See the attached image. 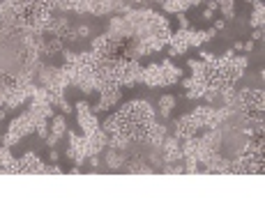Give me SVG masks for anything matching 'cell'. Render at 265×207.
<instances>
[{
	"label": "cell",
	"instance_id": "9c48e42d",
	"mask_svg": "<svg viewBox=\"0 0 265 207\" xmlns=\"http://www.w3.org/2000/svg\"><path fill=\"white\" fill-rule=\"evenodd\" d=\"M166 138V127L161 122H155L148 127V134H145V145H150V147H157L159 150V145H161V140Z\"/></svg>",
	"mask_w": 265,
	"mask_h": 207
},
{
	"label": "cell",
	"instance_id": "e0dca14e",
	"mask_svg": "<svg viewBox=\"0 0 265 207\" xmlns=\"http://www.w3.org/2000/svg\"><path fill=\"white\" fill-rule=\"evenodd\" d=\"M201 44H205V30H189V48H198Z\"/></svg>",
	"mask_w": 265,
	"mask_h": 207
},
{
	"label": "cell",
	"instance_id": "7c38bea8",
	"mask_svg": "<svg viewBox=\"0 0 265 207\" xmlns=\"http://www.w3.org/2000/svg\"><path fill=\"white\" fill-rule=\"evenodd\" d=\"M175 97H171V94H161L159 97V104H157V113L161 120H168L171 117V113H173V108H175Z\"/></svg>",
	"mask_w": 265,
	"mask_h": 207
},
{
	"label": "cell",
	"instance_id": "277c9868",
	"mask_svg": "<svg viewBox=\"0 0 265 207\" xmlns=\"http://www.w3.org/2000/svg\"><path fill=\"white\" fill-rule=\"evenodd\" d=\"M189 30L191 28H187V30H178V32L171 35V39H168V44H171L168 58H178L180 53H187V51H189Z\"/></svg>",
	"mask_w": 265,
	"mask_h": 207
},
{
	"label": "cell",
	"instance_id": "6da1fadb",
	"mask_svg": "<svg viewBox=\"0 0 265 207\" xmlns=\"http://www.w3.org/2000/svg\"><path fill=\"white\" fill-rule=\"evenodd\" d=\"M37 120H39V117H35L30 111H26V113H21L19 117H14V120L9 122V129H7V134H5V138H2V145L12 147V145H16L21 138L28 136V134H35ZM44 120H46V117H44Z\"/></svg>",
	"mask_w": 265,
	"mask_h": 207
},
{
	"label": "cell",
	"instance_id": "8992f818",
	"mask_svg": "<svg viewBox=\"0 0 265 207\" xmlns=\"http://www.w3.org/2000/svg\"><path fill=\"white\" fill-rule=\"evenodd\" d=\"M46 163L39 159L35 152H26L19 159V173H30V175H37V173H44Z\"/></svg>",
	"mask_w": 265,
	"mask_h": 207
},
{
	"label": "cell",
	"instance_id": "ffe728a7",
	"mask_svg": "<svg viewBox=\"0 0 265 207\" xmlns=\"http://www.w3.org/2000/svg\"><path fill=\"white\" fill-rule=\"evenodd\" d=\"M178 23H180V30H187V28H191V23H189V19L185 16V12H180V14H178Z\"/></svg>",
	"mask_w": 265,
	"mask_h": 207
},
{
	"label": "cell",
	"instance_id": "cb8c5ba5",
	"mask_svg": "<svg viewBox=\"0 0 265 207\" xmlns=\"http://www.w3.org/2000/svg\"><path fill=\"white\" fill-rule=\"evenodd\" d=\"M251 39H254V42H261V39H263V28H254V32H251Z\"/></svg>",
	"mask_w": 265,
	"mask_h": 207
},
{
	"label": "cell",
	"instance_id": "603a6c76",
	"mask_svg": "<svg viewBox=\"0 0 265 207\" xmlns=\"http://www.w3.org/2000/svg\"><path fill=\"white\" fill-rule=\"evenodd\" d=\"M44 140H46V145H49V147H55V145H58V140H60V138H58V136H53V134H49V136H46Z\"/></svg>",
	"mask_w": 265,
	"mask_h": 207
},
{
	"label": "cell",
	"instance_id": "4dcf8cb0",
	"mask_svg": "<svg viewBox=\"0 0 265 207\" xmlns=\"http://www.w3.org/2000/svg\"><path fill=\"white\" fill-rule=\"evenodd\" d=\"M224 28H226V21H221L219 19V21L214 23V30H224Z\"/></svg>",
	"mask_w": 265,
	"mask_h": 207
},
{
	"label": "cell",
	"instance_id": "9a60e30c",
	"mask_svg": "<svg viewBox=\"0 0 265 207\" xmlns=\"http://www.w3.org/2000/svg\"><path fill=\"white\" fill-rule=\"evenodd\" d=\"M49 131L58 138L65 136V134H67V122H65V117H62V115H53L51 122H49Z\"/></svg>",
	"mask_w": 265,
	"mask_h": 207
},
{
	"label": "cell",
	"instance_id": "4316f807",
	"mask_svg": "<svg viewBox=\"0 0 265 207\" xmlns=\"http://www.w3.org/2000/svg\"><path fill=\"white\" fill-rule=\"evenodd\" d=\"M214 37H217V30H214V28H208V30H205V42H212Z\"/></svg>",
	"mask_w": 265,
	"mask_h": 207
},
{
	"label": "cell",
	"instance_id": "ba28073f",
	"mask_svg": "<svg viewBox=\"0 0 265 207\" xmlns=\"http://www.w3.org/2000/svg\"><path fill=\"white\" fill-rule=\"evenodd\" d=\"M83 138H85V147H88V157L90 154H99L104 147H108V134H104L102 129H97L95 134L83 136Z\"/></svg>",
	"mask_w": 265,
	"mask_h": 207
},
{
	"label": "cell",
	"instance_id": "3957f363",
	"mask_svg": "<svg viewBox=\"0 0 265 207\" xmlns=\"http://www.w3.org/2000/svg\"><path fill=\"white\" fill-rule=\"evenodd\" d=\"M69 138V147H67V159L76 161V163H83L88 159V147H85V138L83 136H76L74 131H67Z\"/></svg>",
	"mask_w": 265,
	"mask_h": 207
},
{
	"label": "cell",
	"instance_id": "4fadbf2b",
	"mask_svg": "<svg viewBox=\"0 0 265 207\" xmlns=\"http://www.w3.org/2000/svg\"><path fill=\"white\" fill-rule=\"evenodd\" d=\"M125 161H127L125 152L108 147V152H106V166H108V168H111V170H120L122 166H125Z\"/></svg>",
	"mask_w": 265,
	"mask_h": 207
},
{
	"label": "cell",
	"instance_id": "ac0fdd59",
	"mask_svg": "<svg viewBox=\"0 0 265 207\" xmlns=\"http://www.w3.org/2000/svg\"><path fill=\"white\" fill-rule=\"evenodd\" d=\"M185 173H198L196 157H187V161H185Z\"/></svg>",
	"mask_w": 265,
	"mask_h": 207
},
{
	"label": "cell",
	"instance_id": "7402d4cb",
	"mask_svg": "<svg viewBox=\"0 0 265 207\" xmlns=\"http://www.w3.org/2000/svg\"><path fill=\"white\" fill-rule=\"evenodd\" d=\"M55 106L60 108L62 113H74V111H72V106H69V101H67V99H65V97H62V99H60V101H58V104H55Z\"/></svg>",
	"mask_w": 265,
	"mask_h": 207
},
{
	"label": "cell",
	"instance_id": "5bb4252c",
	"mask_svg": "<svg viewBox=\"0 0 265 207\" xmlns=\"http://www.w3.org/2000/svg\"><path fill=\"white\" fill-rule=\"evenodd\" d=\"M161 7L168 14H180V12H187L189 9V2L187 0H161Z\"/></svg>",
	"mask_w": 265,
	"mask_h": 207
},
{
	"label": "cell",
	"instance_id": "f546056e",
	"mask_svg": "<svg viewBox=\"0 0 265 207\" xmlns=\"http://www.w3.org/2000/svg\"><path fill=\"white\" fill-rule=\"evenodd\" d=\"M242 51L251 53V51H254V42H247V44H242Z\"/></svg>",
	"mask_w": 265,
	"mask_h": 207
},
{
	"label": "cell",
	"instance_id": "8fae6325",
	"mask_svg": "<svg viewBox=\"0 0 265 207\" xmlns=\"http://www.w3.org/2000/svg\"><path fill=\"white\" fill-rule=\"evenodd\" d=\"M79 124L83 129V136H90L99 129V122H97V113L92 111H85V113H79Z\"/></svg>",
	"mask_w": 265,
	"mask_h": 207
},
{
	"label": "cell",
	"instance_id": "44dd1931",
	"mask_svg": "<svg viewBox=\"0 0 265 207\" xmlns=\"http://www.w3.org/2000/svg\"><path fill=\"white\" fill-rule=\"evenodd\" d=\"M76 115H79V113H85V111H90V104H88V101H85V99H81V101H76Z\"/></svg>",
	"mask_w": 265,
	"mask_h": 207
},
{
	"label": "cell",
	"instance_id": "484cf974",
	"mask_svg": "<svg viewBox=\"0 0 265 207\" xmlns=\"http://www.w3.org/2000/svg\"><path fill=\"white\" fill-rule=\"evenodd\" d=\"M49 159H51L53 163H58V159H60V152H58L55 147H51V152H49Z\"/></svg>",
	"mask_w": 265,
	"mask_h": 207
},
{
	"label": "cell",
	"instance_id": "7a4b0ae2",
	"mask_svg": "<svg viewBox=\"0 0 265 207\" xmlns=\"http://www.w3.org/2000/svg\"><path fill=\"white\" fill-rule=\"evenodd\" d=\"M198 129H201V124L196 122V117H194L191 113L180 115V117L173 122V136L178 138V140H185V138L196 136Z\"/></svg>",
	"mask_w": 265,
	"mask_h": 207
},
{
	"label": "cell",
	"instance_id": "52a82bcc",
	"mask_svg": "<svg viewBox=\"0 0 265 207\" xmlns=\"http://www.w3.org/2000/svg\"><path fill=\"white\" fill-rule=\"evenodd\" d=\"M141 83H145L148 88H166L164 85V71L159 62H150L148 67H143V78Z\"/></svg>",
	"mask_w": 265,
	"mask_h": 207
},
{
	"label": "cell",
	"instance_id": "30bf717a",
	"mask_svg": "<svg viewBox=\"0 0 265 207\" xmlns=\"http://www.w3.org/2000/svg\"><path fill=\"white\" fill-rule=\"evenodd\" d=\"M125 168H127V173H138V175H152L155 173V168L143 157H132L129 161H125Z\"/></svg>",
	"mask_w": 265,
	"mask_h": 207
},
{
	"label": "cell",
	"instance_id": "f1b7e54d",
	"mask_svg": "<svg viewBox=\"0 0 265 207\" xmlns=\"http://www.w3.org/2000/svg\"><path fill=\"white\" fill-rule=\"evenodd\" d=\"M212 16H214V12H210V9H205L201 19H203V21H212Z\"/></svg>",
	"mask_w": 265,
	"mask_h": 207
},
{
	"label": "cell",
	"instance_id": "1f68e13d",
	"mask_svg": "<svg viewBox=\"0 0 265 207\" xmlns=\"http://www.w3.org/2000/svg\"><path fill=\"white\" fill-rule=\"evenodd\" d=\"M129 5H145V2H148V0H127Z\"/></svg>",
	"mask_w": 265,
	"mask_h": 207
},
{
	"label": "cell",
	"instance_id": "d6986e66",
	"mask_svg": "<svg viewBox=\"0 0 265 207\" xmlns=\"http://www.w3.org/2000/svg\"><path fill=\"white\" fill-rule=\"evenodd\" d=\"M76 35H79V39H85V37H90V25H79V28H74Z\"/></svg>",
	"mask_w": 265,
	"mask_h": 207
},
{
	"label": "cell",
	"instance_id": "d4e9b609",
	"mask_svg": "<svg viewBox=\"0 0 265 207\" xmlns=\"http://www.w3.org/2000/svg\"><path fill=\"white\" fill-rule=\"evenodd\" d=\"M44 173H51V175H60L62 170H60V166L55 163V166H46V170H44Z\"/></svg>",
	"mask_w": 265,
	"mask_h": 207
},
{
	"label": "cell",
	"instance_id": "83f0119b",
	"mask_svg": "<svg viewBox=\"0 0 265 207\" xmlns=\"http://www.w3.org/2000/svg\"><path fill=\"white\" fill-rule=\"evenodd\" d=\"M205 2H208V7H205V9H210V12H217V9H219L217 0H205Z\"/></svg>",
	"mask_w": 265,
	"mask_h": 207
},
{
	"label": "cell",
	"instance_id": "d590c367",
	"mask_svg": "<svg viewBox=\"0 0 265 207\" xmlns=\"http://www.w3.org/2000/svg\"><path fill=\"white\" fill-rule=\"evenodd\" d=\"M247 2H254V0H247Z\"/></svg>",
	"mask_w": 265,
	"mask_h": 207
},
{
	"label": "cell",
	"instance_id": "2e32d148",
	"mask_svg": "<svg viewBox=\"0 0 265 207\" xmlns=\"http://www.w3.org/2000/svg\"><path fill=\"white\" fill-rule=\"evenodd\" d=\"M217 5H219V9L224 12V19H228V21H233L235 19V0H217Z\"/></svg>",
	"mask_w": 265,
	"mask_h": 207
},
{
	"label": "cell",
	"instance_id": "e575fe53",
	"mask_svg": "<svg viewBox=\"0 0 265 207\" xmlns=\"http://www.w3.org/2000/svg\"><path fill=\"white\" fill-rule=\"evenodd\" d=\"M2 138H5V136H2V134H0V143H2Z\"/></svg>",
	"mask_w": 265,
	"mask_h": 207
},
{
	"label": "cell",
	"instance_id": "d6a6232c",
	"mask_svg": "<svg viewBox=\"0 0 265 207\" xmlns=\"http://www.w3.org/2000/svg\"><path fill=\"white\" fill-rule=\"evenodd\" d=\"M233 51H235V53H238V51H242V42H235V44H233Z\"/></svg>",
	"mask_w": 265,
	"mask_h": 207
},
{
	"label": "cell",
	"instance_id": "836d02e7",
	"mask_svg": "<svg viewBox=\"0 0 265 207\" xmlns=\"http://www.w3.org/2000/svg\"><path fill=\"white\" fill-rule=\"evenodd\" d=\"M148 2H150V0H148ZM152 2H161V0H152Z\"/></svg>",
	"mask_w": 265,
	"mask_h": 207
},
{
	"label": "cell",
	"instance_id": "5b68a950",
	"mask_svg": "<svg viewBox=\"0 0 265 207\" xmlns=\"http://www.w3.org/2000/svg\"><path fill=\"white\" fill-rule=\"evenodd\" d=\"M159 150H161V159H164V163L182 159L180 140H178L175 136H166V138H164V140H161V145H159Z\"/></svg>",
	"mask_w": 265,
	"mask_h": 207
}]
</instances>
